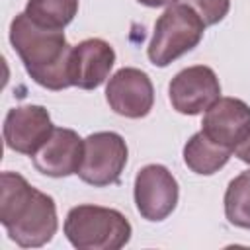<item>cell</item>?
Listing matches in <instances>:
<instances>
[{"label": "cell", "mask_w": 250, "mask_h": 250, "mask_svg": "<svg viewBox=\"0 0 250 250\" xmlns=\"http://www.w3.org/2000/svg\"><path fill=\"white\" fill-rule=\"evenodd\" d=\"M0 223L21 248H39L59 229L55 199L33 188L18 172L0 174Z\"/></svg>", "instance_id": "obj_1"}, {"label": "cell", "mask_w": 250, "mask_h": 250, "mask_svg": "<svg viewBox=\"0 0 250 250\" xmlns=\"http://www.w3.org/2000/svg\"><path fill=\"white\" fill-rule=\"evenodd\" d=\"M10 43L33 82L55 92L70 86L68 61L72 45L66 43L62 29L41 27L21 12L10 23Z\"/></svg>", "instance_id": "obj_2"}, {"label": "cell", "mask_w": 250, "mask_h": 250, "mask_svg": "<svg viewBox=\"0 0 250 250\" xmlns=\"http://www.w3.org/2000/svg\"><path fill=\"white\" fill-rule=\"evenodd\" d=\"M62 230L78 250H119L133 234L131 223L121 211L92 203L72 207Z\"/></svg>", "instance_id": "obj_3"}, {"label": "cell", "mask_w": 250, "mask_h": 250, "mask_svg": "<svg viewBox=\"0 0 250 250\" xmlns=\"http://www.w3.org/2000/svg\"><path fill=\"white\" fill-rule=\"evenodd\" d=\"M205 23L193 8L176 2L154 21V31L146 47V57L154 66H168L182 55L195 49L203 37Z\"/></svg>", "instance_id": "obj_4"}, {"label": "cell", "mask_w": 250, "mask_h": 250, "mask_svg": "<svg viewBox=\"0 0 250 250\" xmlns=\"http://www.w3.org/2000/svg\"><path fill=\"white\" fill-rule=\"evenodd\" d=\"M129 148L125 139L115 131H98L84 139V154L78 178L94 188L119 184L125 170Z\"/></svg>", "instance_id": "obj_5"}, {"label": "cell", "mask_w": 250, "mask_h": 250, "mask_svg": "<svg viewBox=\"0 0 250 250\" xmlns=\"http://www.w3.org/2000/svg\"><path fill=\"white\" fill-rule=\"evenodd\" d=\"M135 207L146 221L158 223L172 215L178 205L180 188L172 172L162 164H146L135 176Z\"/></svg>", "instance_id": "obj_6"}, {"label": "cell", "mask_w": 250, "mask_h": 250, "mask_svg": "<svg viewBox=\"0 0 250 250\" xmlns=\"http://www.w3.org/2000/svg\"><path fill=\"white\" fill-rule=\"evenodd\" d=\"M172 107L182 115H199L221 98V84L211 66L193 64L180 70L168 86Z\"/></svg>", "instance_id": "obj_7"}, {"label": "cell", "mask_w": 250, "mask_h": 250, "mask_svg": "<svg viewBox=\"0 0 250 250\" xmlns=\"http://www.w3.org/2000/svg\"><path fill=\"white\" fill-rule=\"evenodd\" d=\"M105 100L117 115L141 119L146 117L154 105V86L145 70L123 66L109 78Z\"/></svg>", "instance_id": "obj_8"}, {"label": "cell", "mask_w": 250, "mask_h": 250, "mask_svg": "<svg viewBox=\"0 0 250 250\" xmlns=\"http://www.w3.org/2000/svg\"><path fill=\"white\" fill-rule=\"evenodd\" d=\"M53 121L43 105L27 104L12 107L4 117V141L14 152L33 156L53 133Z\"/></svg>", "instance_id": "obj_9"}, {"label": "cell", "mask_w": 250, "mask_h": 250, "mask_svg": "<svg viewBox=\"0 0 250 250\" xmlns=\"http://www.w3.org/2000/svg\"><path fill=\"white\" fill-rule=\"evenodd\" d=\"M201 131L213 143L234 152L250 133V105L238 98H219L203 113Z\"/></svg>", "instance_id": "obj_10"}, {"label": "cell", "mask_w": 250, "mask_h": 250, "mask_svg": "<svg viewBox=\"0 0 250 250\" xmlns=\"http://www.w3.org/2000/svg\"><path fill=\"white\" fill-rule=\"evenodd\" d=\"M115 64L113 47L100 39L90 37L72 45L70 61H68V78L70 86L80 90H96L105 82L111 68Z\"/></svg>", "instance_id": "obj_11"}, {"label": "cell", "mask_w": 250, "mask_h": 250, "mask_svg": "<svg viewBox=\"0 0 250 250\" xmlns=\"http://www.w3.org/2000/svg\"><path fill=\"white\" fill-rule=\"evenodd\" d=\"M84 154V139L74 129L55 127L45 145L31 156L37 172L51 178H66L78 172Z\"/></svg>", "instance_id": "obj_12"}, {"label": "cell", "mask_w": 250, "mask_h": 250, "mask_svg": "<svg viewBox=\"0 0 250 250\" xmlns=\"http://www.w3.org/2000/svg\"><path fill=\"white\" fill-rule=\"evenodd\" d=\"M230 154L232 150L213 143L203 131L191 135L184 145V162L191 172L199 176H211L219 172L229 162Z\"/></svg>", "instance_id": "obj_13"}, {"label": "cell", "mask_w": 250, "mask_h": 250, "mask_svg": "<svg viewBox=\"0 0 250 250\" xmlns=\"http://www.w3.org/2000/svg\"><path fill=\"white\" fill-rule=\"evenodd\" d=\"M25 14L41 27L64 29L78 14V0H27Z\"/></svg>", "instance_id": "obj_14"}, {"label": "cell", "mask_w": 250, "mask_h": 250, "mask_svg": "<svg viewBox=\"0 0 250 250\" xmlns=\"http://www.w3.org/2000/svg\"><path fill=\"white\" fill-rule=\"evenodd\" d=\"M225 217L230 225L250 230V170L232 178L225 191Z\"/></svg>", "instance_id": "obj_15"}, {"label": "cell", "mask_w": 250, "mask_h": 250, "mask_svg": "<svg viewBox=\"0 0 250 250\" xmlns=\"http://www.w3.org/2000/svg\"><path fill=\"white\" fill-rule=\"evenodd\" d=\"M197 12L205 25L219 23L230 10V0H180Z\"/></svg>", "instance_id": "obj_16"}, {"label": "cell", "mask_w": 250, "mask_h": 250, "mask_svg": "<svg viewBox=\"0 0 250 250\" xmlns=\"http://www.w3.org/2000/svg\"><path fill=\"white\" fill-rule=\"evenodd\" d=\"M234 156L246 164H250V133L246 135V139L234 148Z\"/></svg>", "instance_id": "obj_17"}, {"label": "cell", "mask_w": 250, "mask_h": 250, "mask_svg": "<svg viewBox=\"0 0 250 250\" xmlns=\"http://www.w3.org/2000/svg\"><path fill=\"white\" fill-rule=\"evenodd\" d=\"M137 2L143 6H148V8H162V6H172L178 0H137Z\"/></svg>", "instance_id": "obj_18"}]
</instances>
